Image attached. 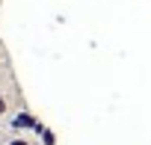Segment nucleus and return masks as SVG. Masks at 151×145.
I'll return each mask as SVG.
<instances>
[{
  "mask_svg": "<svg viewBox=\"0 0 151 145\" xmlns=\"http://www.w3.org/2000/svg\"><path fill=\"white\" fill-rule=\"evenodd\" d=\"M42 142H45V145H53V142H56V136H53V133L45 127V130H42Z\"/></svg>",
  "mask_w": 151,
  "mask_h": 145,
  "instance_id": "7ed1b4c3",
  "label": "nucleus"
},
{
  "mask_svg": "<svg viewBox=\"0 0 151 145\" xmlns=\"http://www.w3.org/2000/svg\"><path fill=\"white\" fill-rule=\"evenodd\" d=\"M0 53H3V45H0Z\"/></svg>",
  "mask_w": 151,
  "mask_h": 145,
  "instance_id": "20e7f679",
  "label": "nucleus"
},
{
  "mask_svg": "<svg viewBox=\"0 0 151 145\" xmlns=\"http://www.w3.org/2000/svg\"><path fill=\"white\" fill-rule=\"evenodd\" d=\"M9 113H12V98H9L6 92H0V121H3Z\"/></svg>",
  "mask_w": 151,
  "mask_h": 145,
  "instance_id": "f257e3e1",
  "label": "nucleus"
},
{
  "mask_svg": "<svg viewBox=\"0 0 151 145\" xmlns=\"http://www.w3.org/2000/svg\"><path fill=\"white\" fill-rule=\"evenodd\" d=\"M3 145H33V142H30V139H24V136H9Z\"/></svg>",
  "mask_w": 151,
  "mask_h": 145,
  "instance_id": "f03ea898",
  "label": "nucleus"
}]
</instances>
